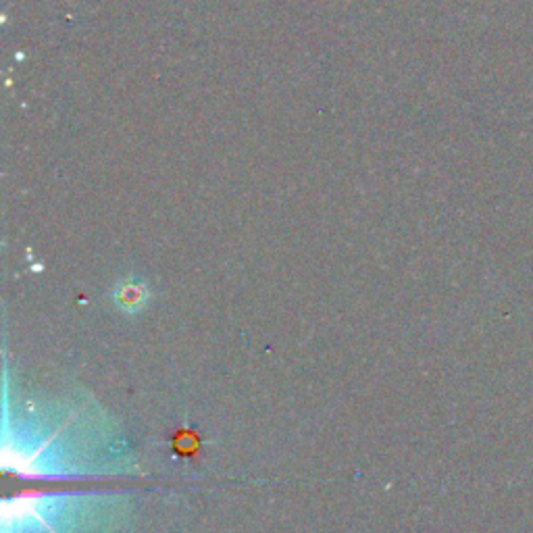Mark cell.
I'll return each mask as SVG.
<instances>
[{"label":"cell","mask_w":533,"mask_h":533,"mask_svg":"<svg viewBox=\"0 0 533 533\" xmlns=\"http://www.w3.org/2000/svg\"><path fill=\"white\" fill-rule=\"evenodd\" d=\"M113 302L121 313L136 315L144 311L146 304L150 302V288L140 277H123L113 290Z\"/></svg>","instance_id":"cell-1"}]
</instances>
